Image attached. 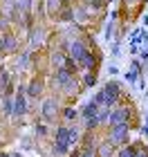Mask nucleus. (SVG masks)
<instances>
[{
    "mask_svg": "<svg viewBox=\"0 0 148 157\" xmlns=\"http://www.w3.org/2000/svg\"><path fill=\"white\" fill-rule=\"evenodd\" d=\"M79 157H97V153H94V148H92V146H88V148H85V151H83Z\"/></svg>",
    "mask_w": 148,
    "mask_h": 157,
    "instance_id": "obj_23",
    "label": "nucleus"
},
{
    "mask_svg": "<svg viewBox=\"0 0 148 157\" xmlns=\"http://www.w3.org/2000/svg\"><path fill=\"white\" fill-rule=\"evenodd\" d=\"M97 155H99V157H110V155H112V141H110V139H108V141H101V144H99Z\"/></svg>",
    "mask_w": 148,
    "mask_h": 157,
    "instance_id": "obj_9",
    "label": "nucleus"
},
{
    "mask_svg": "<svg viewBox=\"0 0 148 157\" xmlns=\"http://www.w3.org/2000/svg\"><path fill=\"white\" fill-rule=\"evenodd\" d=\"M85 83H88V85H94V83H97V74L88 72V74H85Z\"/></svg>",
    "mask_w": 148,
    "mask_h": 157,
    "instance_id": "obj_24",
    "label": "nucleus"
},
{
    "mask_svg": "<svg viewBox=\"0 0 148 157\" xmlns=\"http://www.w3.org/2000/svg\"><path fill=\"white\" fill-rule=\"evenodd\" d=\"M43 115H45V119H54V115H56V101L54 99H47L43 103Z\"/></svg>",
    "mask_w": 148,
    "mask_h": 157,
    "instance_id": "obj_7",
    "label": "nucleus"
},
{
    "mask_svg": "<svg viewBox=\"0 0 148 157\" xmlns=\"http://www.w3.org/2000/svg\"><path fill=\"white\" fill-rule=\"evenodd\" d=\"M54 63L61 65V70H65V56H63V54H54Z\"/></svg>",
    "mask_w": 148,
    "mask_h": 157,
    "instance_id": "obj_18",
    "label": "nucleus"
},
{
    "mask_svg": "<svg viewBox=\"0 0 148 157\" xmlns=\"http://www.w3.org/2000/svg\"><path fill=\"white\" fill-rule=\"evenodd\" d=\"M13 47H16V40H13L11 36H5V38H0V49H2V52H11Z\"/></svg>",
    "mask_w": 148,
    "mask_h": 157,
    "instance_id": "obj_11",
    "label": "nucleus"
},
{
    "mask_svg": "<svg viewBox=\"0 0 148 157\" xmlns=\"http://www.w3.org/2000/svg\"><path fill=\"white\" fill-rule=\"evenodd\" d=\"M56 9H59V0H47V11L54 13Z\"/></svg>",
    "mask_w": 148,
    "mask_h": 157,
    "instance_id": "obj_20",
    "label": "nucleus"
},
{
    "mask_svg": "<svg viewBox=\"0 0 148 157\" xmlns=\"http://www.w3.org/2000/svg\"><path fill=\"white\" fill-rule=\"evenodd\" d=\"M63 115H65L67 119H76V110H72V108H65V110H63Z\"/></svg>",
    "mask_w": 148,
    "mask_h": 157,
    "instance_id": "obj_25",
    "label": "nucleus"
},
{
    "mask_svg": "<svg viewBox=\"0 0 148 157\" xmlns=\"http://www.w3.org/2000/svg\"><path fill=\"white\" fill-rule=\"evenodd\" d=\"M79 65H81L83 70H92V67H94V56H92V54L88 52L85 56H83V61L79 63Z\"/></svg>",
    "mask_w": 148,
    "mask_h": 157,
    "instance_id": "obj_13",
    "label": "nucleus"
},
{
    "mask_svg": "<svg viewBox=\"0 0 148 157\" xmlns=\"http://www.w3.org/2000/svg\"><path fill=\"white\" fill-rule=\"evenodd\" d=\"M5 115H13V101H11V99H5Z\"/></svg>",
    "mask_w": 148,
    "mask_h": 157,
    "instance_id": "obj_17",
    "label": "nucleus"
},
{
    "mask_svg": "<svg viewBox=\"0 0 148 157\" xmlns=\"http://www.w3.org/2000/svg\"><path fill=\"white\" fill-rule=\"evenodd\" d=\"M108 124H110L112 128H115V126H121V124H128V110H126V108H117V110H112V112H110Z\"/></svg>",
    "mask_w": 148,
    "mask_h": 157,
    "instance_id": "obj_4",
    "label": "nucleus"
},
{
    "mask_svg": "<svg viewBox=\"0 0 148 157\" xmlns=\"http://www.w3.org/2000/svg\"><path fill=\"white\" fill-rule=\"evenodd\" d=\"M54 153L56 155H65L67 153V141H56L54 144Z\"/></svg>",
    "mask_w": 148,
    "mask_h": 157,
    "instance_id": "obj_14",
    "label": "nucleus"
},
{
    "mask_svg": "<svg viewBox=\"0 0 148 157\" xmlns=\"http://www.w3.org/2000/svg\"><path fill=\"white\" fill-rule=\"evenodd\" d=\"M119 157H137V153L132 151V148H123V151L119 153Z\"/></svg>",
    "mask_w": 148,
    "mask_h": 157,
    "instance_id": "obj_22",
    "label": "nucleus"
},
{
    "mask_svg": "<svg viewBox=\"0 0 148 157\" xmlns=\"http://www.w3.org/2000/svg\"><path fill=\"white\" fill-rule=\"evenodd\" d=\"M146 36H148V34L144 29H135V32H132V36H130V43H132V45H137V43L146 40Z\"/></svg>",
    "mask_w": 148,
    "mask_h": 157,
    "instance_id": "obj_12",
    "label": "nucleus"
},
{
    "mask_svg": "<svg viewBox=\"0 0 148 157\" xmlns=\"http://www.w3.org/2000/svg\"><path fill=\"white\" fill-rule=\"evenodd\" d=\"M92 101H97L101 108H112V105L119 101V85L117 83H105L103 90L97 92V97Z\"/></svg>",
    "mask_w": 148,
    "mask_h": 157,
    "instance_id": "obj_1",
    "label": "nucleus"
},
{
    "mask_svg": "<svg viewBox=\"0 0 148 157\" xmlns=\"http://www.w3.org/2000/svg\"><path fill=\"white\" fill-rule=\"evenodd\" d=\"M139 54H142V59H144V61L148 63V45H144V47H142V52H139Z\"/></svg>",
    "mask_w": 148,
    "mask_h": 157,
    "instance_id": "obj_26",
    "label": "nucleus"
},
{
    "mask_svg": "<svg viewBox=\"0 0 148 157\" xmlns=\"http://www.w3.org/2000/svg\"><path fill=\"white\" fill-rule=\"evenodd\" d=\"M16 9L20 11V9H23V11H29V0H16Z\"/></svg>",
    "mask_w": 148,
    "mask_h": 157,
    "instance_id": "obj_16",
    "label": "nucleus"
},
{
    "mask_svg": "<svg viewBox=\"0 0 148 157\" xmlns=\"http://www.w3.org/2000/svg\"><path fill=\"white\" fill-rule=\"evenodd\" d=\"M11 157H20V155H11Z\"/></svg>",
    "mask_w": 148,
    "mask_h": 157,
    "instance_id": "obj_31",
    "label": "nucleus"
},
{
    "mask_svg": "<svg viewBox=\"0 0 148 157\" xmlns=\"http://www.w3.org/2000/svg\"><path fill=\"white\" fill-rule=\"evenodd\" d=\"M144 135H146V137H148V115H146V126H144V130H142Z\"/></svg>",
    "mask_w": 148,
    "mask_h": 157,
    "instance_id": "obj_28",
    "label": "nucleus"
},
{
    "mask_svg": "<svg viewBox=\"0 0 148 157\" xmlns=\"http://www.w3.org/2000/svg\"><path fill=\"white\" fill-rule=\"evenodd\" d=\"M137 74H139V72H135V70L126 72V81H128V83H135V81H137Z\"/></svg>",
    "mask_w": 148,
    "mask_h": 157,
    "instance_id": "obj_21",
    "label": "nucleus"
},
{
    "mask_svg": "<svg viewBox=\"0 0 148 157\" xmlns=\"http://www.w3.org/2000/svg\"><path fill=\"white\" fill-rule=\"evenodd\" d=\"M0 157H11V155H5V153H0Z\"/></svg>",
    "mask_w": 148,
    "mask_h": 157,
    "instance_id": "obj_30",
    "label": "nucleus"
},
{
    "mask_svg": "<svg viewBox=\"0 0 148 157\" xmlns=\"http://www.w3.org/2000/svg\"><path fill=\"white\" fill-rule=\"evenodd\" d=\"M7 81H9V76H7V74H0V83L7 85Z\"/></svg>",
    "mask_w": 148,
    "mask_h": 157,
    "instance_id": "obj_27",
    "label": "nucleus"
},
{
    "mask_svg": "<svg viewBox=\"0 0 148 157\" xmlns=\"http://www.w3.org/2000/svg\"><path fill=\"white\" fill-rule=\"evenodd\" d=\"M99 110H101V105H99L97 101H90V103H85V105H83V119H85V121H90V119H97Z\"/></svg>",
    "mask_w": 148,
    "mask_h": 157,
    "instance_id": "obj_6",
    "label": "nucleus"
},
{
    "mask_svg": "<svg viewBox=\"0 0 148 157\" xmlns=\"http://www.w3.org/2000/svg\"><path fill=\"white\" fill-rule=\"evenodd\" d=\"M70 81H72V74H70V70H59V72H56V83L61 85H67Z\"/></svg>",
    "mask_w": 148,
    "mask_h": 157,
    "instance_id": "obj_8",
    "label": "nucleus"
},
{
    "mask_svg": "<svg viewBox=\"0 0 148 157\" xmlns=\"http://www.w3.org/2000/svg\"><path fill=\"white\" fill-rule=\"evenodd\" d=\"M126 139H128V124L115 126L110 130V141L112 144H126Z\"/></svg>",
    "mask_w": 148,
    "mask_h": 157,
    "instance_id": "obj_3",
    "label": "nucleus"
},
{
    "mask_svg": "<svg viewBox=\"0 0 148 157\" xmlns=\"http://www.w3.org/2000/svg\"><path fill=\"white\" fill-rule=\"evenodd\" d=\"M76 88H79V85H76V81L72 78V81H70L67 85H63V90L67 92V94H76Z\"/></svg>",
    "mask_w": 148,
    "mask_h": 157,
    "instance_id": "obj_15",
    "label": "nucleus"
},
{
    "mask_svg": "<svg viewBox=\"0 0 148 157\" xmlns=\"http://www.w3.org/2000/svg\"><path fill=\"white\" fill-rule=\"evenodd\" d=\"M137 157H148V155H144V153H137Z\"/></svg>",
    "mask_w": 148,
    "mask_h": 157,
    "instance_id": "obj_29",
    "label": "nucleus"
},
{
    "mask_svg": "<svg viewBox=\"0 0 148 157\" xmlns=\"http://www.w3.org/2000/svg\"><path fill=\"white\" fill-rule=\"evenodd\" d=\"M76 141H79V130L70 128V144H76Z\"/></svg>",
    "mask_w": 148,
    "mask_h": 157,
    "instance_id": "obj_19",
    "label": "nucleus"
},
{
    "mask_svg": "<svg viewBox=\"0 0 148 157\" xmlns=\"http://www.w3.org/2000/svg\"><path fill=\"white\" fill-rule=\"evenodd\" d=\"M40 92H43V83L34 78V81L29 83V88H27V94H32V97H38Z\"/></svg>",
    "mask_w": 148,
    "mask_h": 157,
    "instance_id": "obj_10",
    "label": "nucleus"
},
{
    "mask_svg": "<svg viewBox=\"0 0 148 157\" xmlns=\"http://www.w3.org/2000/svg\"><path fill=\"white\" fill-rule=\"evenodd\" d=\"M27 112V101H25V88H20L16 92V99H13V115H25Z\"/></svg>",
    "mask_w": 148,
    "mask_h": 157,
    "instance_id": "obj_5",
    "label": "nucleus"
},
{
    "mask_svg": "<svg viewBox=\"0 0 148 157\" xmlns=\"http://www.w3.org/2000/svg\"><path fill=\"white\" fill-rule=\"evenodd\" d=\"M67 52H70L67 56H70L74 63H81L83 56L88 54V49H85V45H83L81 40H74V43H70V49H67Z\"/></svg>",
    "mask_w": 148,
    "mask_h": 157,
    "instance_id": "obj_2",
    "label": "nucleus"
}]
</instances>
